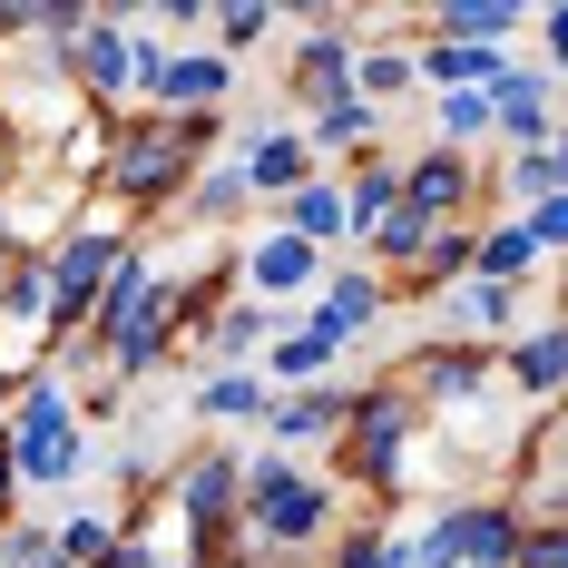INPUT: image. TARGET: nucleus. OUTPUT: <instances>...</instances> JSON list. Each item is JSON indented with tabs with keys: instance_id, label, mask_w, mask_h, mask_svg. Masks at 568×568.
Returning a JSON list of instances; mask_svg holds the SVG:
<instances>
[{
	"instance_id": "f257e3e1",
	"label": "nucleus",
	"mask_w": 568,
	"mask_h": 568,
	"mask_svg": "<svg viewBox=\"0 0 568 568\" xmlns=\"http://www.w3.org/2000/svg\"><path fill=\"white\" fill-rule=\"evenodd\" d=\"M0 460H10V480H69V470L89 460L79 422H69V393H59V373H30V393H20V412H10Z\"/></svg>"
},
{
	"instance_id": "f03ea898",
	"label": "nucleus",
	"mask_w": 568,
	"mask_h": 568,
	"mask_svg": "<svg viewBox=\"0 0 568 568\" xmlns=\"http://www.w3.org/2000/svg\"><path fill=\"white\" fill-rule=\"evenodd\" d=\"M245 510H255V529H265L275 549H314L324 519H334V500H324V480H304L294 460H255V470H245Z\"/></svg>"
},
{
	"instance_id": "7ed1b4c3",
	"label": "nucleus",
	"mask_w": 568,
	"mask_h": 568,
	"mask_svg": "<svg viewBox=\"0 0 568 568\" xmlns=\"http://www.w3.org/2000/svg\"><path fill=\"white\" fill-rule=\"evenodd\" d=\"M519 519L500 500H470V510H442L422 539H412V568H510Z\"/></svg>"
},
{
	"instance_id": "20e7f679",
	"label": "nucleus",
	"mask_w": 568,
	"mask_h": 568,
	"mask_svg": "<svg viewBox=\"0 0 568 568\" xmlns=\"http://www.w3.org/2000/svg\"><path fill=\"white\" fill-rule=\"evenodd\" d=\"M118 265H128V245H118L109 226H79V235H59V255H50V324H89Z\"/></svg>"
},
{
	"instance_id": "39448f33",
	"label": "nucleus",
	"mask_w": 568,
	"mask_h": 568,
	"mask_svg": "<svg viewBox=\"0 0 568 568\" xmlns=\"http://www.w3.org/2000/svg\"><path fill=\"white\" fill-rule=\"evenodd\" d=\"M402 432H412V402H402V393H363V402H353V442H343L353 480L393 490V480H402Z\"/></svg>"
},
{
	"instance_id": "423d86ee",
	"label": "nucleus",
	"mask_w": 568,
	"mask_h": 568,
	"mask_svg": "<svg viewBox=\"0 0 568 568\" xmlns=\"http://www.w3.org/2000/svg\"><path fill=\"white\" fill-rule=\"evenodd\" d=\"M470 196H480V168H470L460 148H432L422 168H402V206H412V216H422L432 235L460 226V206H470Z\"/></svg>"
},
{
	"instance_id": "0eeeda50",
	"label": "nucleus",
	"mask_w": 568,
	"mask_h": 568,
	"mask_svg": "<svg viewBox=\"0 0 568 568\" xmlns=\"http://www.w3.org/2000/svg\"><path fill=\"white\" fill-rule=\"evenodd\" d=\"M69 79H79L89 99H128V89H138L128 20H79V40H69Z\"/></svg>"
},
{
	"instance_id": "6e6552de",
	"label": "nucleus",
	"mask_w": 568,
	"mask_h": 568,
	"mask_svg": "<svg viewBox=\"0 0 568 568\" xmlns=\"http://www.w3.org/2000/svg\"><path fill=\"white\" fill-rule=\"evenodd\" d=\"M490 109H500V138H510V148H549V138H559V79H549V69H510V79L490 89Z\"/></svg>"
},
{
	"instance_id": "1a4fd4ad",
	"label": "nucleus",
	"mask_w": 568,
	"mask_h": 568,
	"mask_svg": "<svg viewBox=\"0 0 568 568\" xmlns=\"http://www.w3.org/2000/svg\"><path fill=\"white\" fill-rule=\"evenodd\" d=\"M294 99H304V109L353 99V50H343L334 20H324V30H304V50H294Z\"/></svg>"
},
{
	"instance_id": "9d476101",
	"label": "nucleus",
	"mask_w": 568,
	"mask_h": 568,
	"mask_svg": "<svg viewBox=\"0 0 568 568\" xmlns=\"http://www.w3.org/2000/svg\"><path fill=\"white\" fill-rule=\"evenodd\" d=\"M245 186H275V196H294V186H314V138H294V128H265L245 158Z\"/></svg>"
},
{
	"instance_id": "9b49d317",
	"label": "nucleus",
	"mask_w": 568,
	"mask_h": 568,
	"mask_svg": "<svg viewBox=\"0 0 568 568\" xmlns=\"http://www.w3.org/2000/svg\"><path fill=\"white\" fill-rule=\"evenodd\" d=\"M314 265H324V245H304V235H265V245L245 255V284H255V294H304Z\"/></svg>"
},
{
	"instance_id": "f8f14e48",
	"label": "nucleus",
	"mask_w": 568,
	"mask_h": 568,
	"mask_svg": "<svg viewBox=\"0 0 568 568\" xmlns=\"http://www.w3.org/2000/svg\"><path fill=\"white\" fill-rule=\"evenodd\" d=\"M226 500H245V480H235L226 452H206L186 470V519H196V539H226Z\"/></svg>"
},
{
	"instance_id": "ddd939ff",
	"label": "nucleus",
	"mask_w": 568,
	"mask_h": 568,
	"mask_svg": "<svg viewBox=\"0 0 568 568\" xmlns=\"http://www.w3.org/2000/svg\"><path fill=\"white\" fill-rule=\"evenodd\" d=\"M510 383L529 402H559L568 393V334L549 324V334H529V343H510Z\"/></svg>"
},
{
	"instance_id": "4468645a",
	"label": "nucleus",
	"mask_w": 568,
	"mask_h": 568,
	"mask_svg": "<svg viewBox=\"0 0 568 568\" xmlns=\"http://www.w3.org/2000/svg\"><path fill=\"white\" fill-rule=\"evenodd\" d=\"M510 304H519V284L460 275V284H452V304H442V324H452V334H500V324H510Z\"/></svg>"
},
{
	"instance_id": "2eb2a0df",
	"label": "nucleus",
	"mask_w": 568,
	"mask_h": 568,
	"mask_svg": "<svg viewBox=\"0 0 568 568\" xmlns=\"http://www.w3.org/2000/svg\"><path fill=\"white\" fill-rule=\"evenodd\" d=\"M353 432V402L343 393H294L275 402V442H343Z\"/></svg>"
},
{
	"instance_id": "dca6fc26",
	"label": "nucleus",
	"mask_w": 568,
	"mask_h": 568,
	"mask_svg": "<svg viewBox=\"0 0 568 568\" xmlns=\"http://www.w3.org/2000/svg\"><path fill=\"white\" fill-rule=\"evenodd\" d=\"M432 30L460 40V50H500V40L519 30V10L510 0H452V10H432Z\"/></svg>"
},
{
	"instance_id": "f3484780",
	"label": "nucleus",
	"mask_w": 568,
	"mask_h": 568,
	"mask_svg": "<svg viewBox=\"0 0 568 568\" xmlns=\"http://www.w3.org/2000/svg\"><path fill=\"white\" fill-rule=\"evenodd\" d=\"M529 265H539V245H529V226H519V216H510V226H480V235H470V275L519 284Z\"/></svg>"
},
{
	"instance_id": "a211bd4d",
	"label": "nucleus",
	"mask_w": 568,
	"mask_h": 568,
	"mask_svg": "<svg viewBox=\"0 0 568 568\" xmlns=\"http://www.w3.org/2000/svg\"><path fill=\"white\" fill-rule=\"evenodd\" d=\"M284 235H304V245H334V235H353V216H343V186H294V196H284Z\"/></svg>"
},
{
	"instance_id": "6ab92c4d",
	"label": "nucleus",
	"mask_w": 568,
	"mask_h": 568,
	"mask_svg": "<svg viewBox=\"0 0 568 568\" xmlns=\"http://www.w3.org/2000/svg\"><path fill=\"white\" fill-rule=\"evenodd\" d=\"M373 314H383V275H334V284H324V314H314V324L353 343Z\"/></svg>"
},
{
	"instance_id": "aec40b11",
	"label": "nucleus",
	"mask_w": 568,
	"mask_h": 568,
	"mask_svg": "<svg viewBox=\"0 0 568 568\" xmlns=\"http://www.w3.org/2000/svg\"><path fill=\"white\" fill-rule=\"evenodd\" d=\"M480 373H490V363H480V353H460V343L422 353V393H432V402H470V393H480Z\"/></svg>"
},
{
	"instance_id": "412c9836",
	"label": "nucleus",
	"mask_w": 568,
	"mask_h": 568,
	"mask_svg": "<svg viewBox=\"0 0 568 568\" xmlns=\"http://www.w3.org/2000/svg\"><path fill=\"white\" fill-rule=\"evenodd\" d=\"M470 138H500L490 89H452V99H442V148H460V158H470Z\"/></svg>"
},
{
	"instance_id": "4be33fe9",
	"label": "nucleus",
	"mask_w": 568,
	"mask_h": 568,
	"mask_svg": "<svg viewBox=\"0 0 568 568\" xmlns=\"http://www.w3.org/2000/svg\"><path fill=\"white\" fill-rule=\"evenodd\" d=\"M412 79H422V69H412L402 50H363V59H353V99H363V109H383V99H402Z\"/></svg>"
},
{
	"instance_id": "5701e85b",
	"label": "nucleus",
	"mask_w": 568,
	"mask_h": 568,
	"mask_svg": "<svg viewBox=\"0 0 568 568\" xmlns=\"http://www.w3.org/2000/svg\"><path fill=\"white\" fill-rule=\"evenodd\" d=\"M196 412H206V422H255V412H265V383H255V373H216V383L196 393Z\"/></svg>"
},
{
	"instance_id": "b1692460",
	"label": "nucleus",
	"mask_w": 568,
	"mask_h": 568,
	"mask_svg": "<svg viewBox=\"0 0 568 568\" xmlns=\"http://www.w3.org/2000/svg\"><path fill=\"white\" fill-rule=\"evenodd\" d=\"M343 353V334H324V324H304V334H275V373L284 383H304V373H324Z\"/></svg>"
},
{
	"instance_id": "393cba45",
	"label": "nucleus",
	"mask_w": 568,
	"mask_h": 568,
	"mask_svg": "<svg viewBox=\"0 0 568 568\" xmlns=\"http://www.w3.org/2000/svg\"><path fill=\"white\" fill-rule=\"evenodd\" d=\"M383 109H363V99H334V109H314V148H353V138H373Z\"/></svg>"
},
{
	"instance_id": "a878e982",
	"label": "nucleus",
	"mask_w": 568,
	"mask_h": 568,
	"mask_svg": "<svg viewBox=\"0 0 568 568\" xmlns=\"http://www.w3.org/2000/svg\"><path fill=\"white\" fill-rule=\"evenodd\" d=\"M206 30H216V50H255V40H265V30H275V10H255V0H245V10H206Z\"/></svg>"
},
{
	"instance_id": "bb28decb",
	"label": "nucleus",
	"mask_w": 568,
	"mask_h": 568,
	"mask_svg": "<svg viewBox=\"0 0 568 568\" xmlns=\"http://www.w3.org/2000/svg\"><path fill=\"white\" fill-rule=\"evenodd\" d=\"M422 284H442V275H470V226H442L432 245H422V265H412Z\"/></svg>"
},
{
	"instance_id": "cd10ccee",
	"label": "nucleus",
	"mask_w": 568,
	"mask_h": 568,
	"mask_svg": "<svg viewBox=\"0 0 568 568\" xmlns=\"http://www.w3.org/2000/svg\"><path fill=\"white\" fill-rule=\"evenodd\" d=\"M510 568H568V519H539V529H519Z\"/></svg>"
},
{
	"instance_id": "c85d7f7f",
	"label": "nucleus",
	"mask_w": 568,
	"mask_h": 568,
	"mask_svg": "<svg viewBox=\"0 0 568 568\" xmlns=\"http://www.w3.org/2000/svg\"><path fill=\"white\" fill-rule=\"evenodd\" d=\"M510 196H529V206L559 196V158H549V148H519V158H510Z\"/></svg>"
},
{
	"instance_id": "c756f323",
	"label": "nucleus",
	"mask_w": 568,
	"mask_h": 568,
	"mask_svg": "<svg viewBox=\"0 0 568 568\" xmlns=\"http://www.w3.org/2000/svg\"><path fill=\"white\" fill-rule=\"evenodd\" d=\"M245 196H255V186H245V168H235V158L196 176V216H226V206H245Z\"/></svg>"
},
{
	"instance_id": "7c9ffc66",
	"label": "nucleus",
	"mask_w": 568,
	"mask_h": 568,
	"mask_svg": "<svg viewBox=\"0 0 568 568\" xmlns=\"http://www.w3.org/2000/svg\"><path fill=\"white\" fill-rule=\"evenodd\" d=\"M519 226L539 255H568V196H539V206H519Z\"/></svg>"
},
{
	"instance_id": "2f4dec72",
	"label": "nucleus",
	"mask_w": 568,
	"mask_h": 568,
	"mask_svg": "<svg viewBox=\"0 0 568 568\" xmlns=\"http://www.w3.org/2000/svg\"><path fill=\"white\" fill-rule=\"evenodd\" d=\"M334 568H412V549H402V539H383V529H353Z\"/></svg>"
},
{
	"instance_id": "473e14b6",
	"label": "nucleus",
	"mask_w": 568,
	"mask_h": 568,
	"mask_svg": "<svg viewBox=\"0 0 568 568\" xmlns=\"http://www.w3.org/2000/svg\"><path fill=\"white\" fill-rule=\"evenodd\" d=\"M265 334H275V314H255V304L216 314V343H226V353H265Z\"/></svg>"
},
{
	"instance_id": "72a5a7b5",
	"label": "nucleus",
	"mask_w": 568,
	"mask_h": 568,
	"mask_svg": "<svg viewBox=\"0 0 568 568\" xmlns=\"http://www.w3.org/2000/svg\"><path fill=\"white\" fill-rule=\"evenodd\" d=\"M0 568H69V559H59V539H40V529H0Z\"/></svg>"
},
{
	"instance_id": "f704fd0d",
	"label": "nucleus",
	"mask_w": 568,
	"mask_h": 568,
	"mask_svg": "<svg viewBox=\"0 0 568 568\" xmlns=\"http://www.w3.org/2000/svg\"><path fill=\"white\" fill-rule=\"evenodd\" d=\"M539 40H549V79H568V10H539Z\"/></svg>"
},
{
	"instance_id": "c9c22d12",
	"label": "nucleus",
	"mask_w": 568,
	"mask_h": 568,
	"mask_svg": "<svg viewBox=\"0 0 568 568\" xmlns=\"http://www.w3.org/2000/svg\"><path fill=\"white\" fill-rule=\"evenodd\" d=\"M549 158H559V196H568V109H559V138H549Z\"/></svg>"
},
{
	"instance_id": "e433bc0d",
	"label": "nucleus",
	"mask_w": 568,
	"mask_h": 568,
	"mask_svg": "<svg viewBox=\"0 0 568 568\" xmlns=\"http://www.w3.org/2000/svg\"><path fill=\"white\" fill-rule=\"evenodd\" d=\"M10 245H20V235H10V216H0V265H10Z\"/></svg>"
},
{
	"instance_id": "4c0bfd02",
	"label": "nucleus",
	"mask_w": 568,
	"mask_h": 568,
	"mask_svg": "<svg viewBox=\"0 0 568 568\" xmlns=\"http://www.w3.org/2000/svg\"><path fill=\"white\" fill-rule=\"evenodd\" d=\"M559 314H568V265H559Z\"/></svg>"
},
{
	"instance_id": "58836bf2",
	"label": "nucleus",
	"mask_w": 568,
	"mask_h": 568,
	"mask_svg": "<svg viewBox=\"0 0 568 568\" xmlns=\"http://www.w3.org/2000/svg\"><path fill=\"white\" fill-rule=\"evenodd\" d=\"M559 442H568V412H559Z\"/></svg>"
},
{
	"instance_id": "ea45409f",
	"label": "nucleus",
	"mask_w": 568,
	"mask_h": 568,
	"mask_svg": "<svg viewBox=\"0 0 568 568\" xmlns=\"http://www.w3.org/2000/svg\"><path fill=\"white\" fill-rule=\"evenodd\" d=\"M168 568H176V559H168Z\"/></svg>"
}]
</instances>
